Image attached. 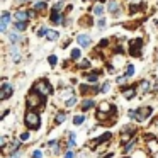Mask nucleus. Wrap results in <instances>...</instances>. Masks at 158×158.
<instances>
[{"instance_id":"obj_1","label":"nucleus","mask_w":158,"mask_h":158,"mask_svg":"<svg viewBox=\"0 0 158 158\" xmlns=\"http://www.w3.org/2000/svg\"><path fill=\"white\" fill-rule=\"evenodd\" d=\"M24 124H26V127H27V129H32V131L39 129V126H41V116H39L34 109L27 110V112H26V116H24Z\"/></svg>"},{"instance_id":"obj_2","label":"nucleus","mask_w":158,"mask_h":158,"mask_svg":"<svg viewBox=\"0 0 158 158\" xmlns=\"http://www.w3.org/2000/svg\"><path fill=\"white\" fill-rule=\"evenodd\" d=\"M32 90H36V92L43 97H49L53 92V87L49 85L48 80H38V82L34 83V87H32Z\"/></svg>"},{"instance_id":"obj_3","label":"nucleus","mask_w":158,"mask_h":158,"mask_svg":"<svg viewBox=\"0 0 158 158\" xmlns=\"http://www.w3.org/2000/svg\"><path fill=\"white\" fill-rule=\"evenodd\" d=\"M44 99L46 97L39 95L36 90H32V92L27 95V107L29 109H38V107H41L43 104H44Z\"/></svg>"},{"instance_id":"obj_4","label":"nucleus","mask_w":158,"mask_h":158,"mask_svg":"<svg viewBox=\"0 0 158 158\" xmlns=\"http://www.w3.org/2000/svg\"><path fill=\"white\" fill-rule=\"evenodd\" d=\"M14 94V87L10 85V83L7 82V80H4V83H2V89H0V99L2 100H7L9 97Z\"/></svg>"},{"instance_id":"obj_5","label":"nucleus","mask_w":158,"mask_h":158,"mask_svg":"<svg viewBox=\"0 0 158 158\" xmlns=\"http://www.w3.org/2000/svg\"><path fill=\"white\" fill-rule=\"evenodd\" d=\"M10 12H2V17H0V32H7L9 22H10Z\"/></svg>"},{"instance_id":"obj_6","label":"nucleus","mask_w":158,"mask_h":158,"mask_svg":"<svg viewBox=\"0 0 158 158\" xmlns=\"http://www.w3.org/2000/svg\"><path fill=\"white\" fill-rule=\"evenodd\" d=\"M77 43H78L82 48H89L90 43H92V38H90L89 34H78L77 36Z\"/></svg>"},{"instance_id":"obj_7","label":"nucleus","mask_w":158,"mask_h":158,"mask_svg":"<svg viewBox=\"0 0 158 158\" xmlns=\"http://www.w3.org/2000/svg\"><path fill=\"white\" fill-rule=\"evenodd\" d=\"M14 19H15V22H29V12L27 10H17L14 14Z\"/></svg>"},{"instance_id":"obj_8","label":"nucleus","mask_w":158,"mask_h":158,"mask_svg":"<svg viewBox=\"0 0 158 158\" xmlns=\"http://www.w3.org/2000/svg\"><path fill=\"white\" fill-rule=\"evenodd\" d=\"M80 107H82L83 112H85V110H90L92 107H95V100L94 99H83L82 104H80Z\"/></svg>"},{"instance_id":"obj_9","label":"nucleus","mask_w":158,"mask_h":158,"mask_svg":"<svg viewBox=\"0 0 158 158\" xmlns=\"http://www.w3.org/2000/svg\"><path fill=\"white\" fill-rule=\"evenodd\" d=\"M150 114H151V107H141L138 110V121H144Z\"/></svg>"},{"instance_id":"obj_10","label":"nucleus","mask_w":158,"mask_h":158,"mask_svg":"<svg viewBox=\"0 0 158 158\" xmlns=\"http://www.w3.org/2000/svg\"><path fill=\"white\" fill-rule=\"evenodd\" d=\"M107 9H109V12H112L114 15H117V12L121 10V5H119V2H116V0H109Z\"/></svg>"},{"instance_id":"obj_11","label":"nucleus","mask_w":158,"mask_h":158,"mask_svg":"<svg viewBox=\"0 0 158 158\" xmlns=\"http://www.w3.org/2000/svg\"><path fill=\"white\" fill-rule=\"evenodd\" d=\"M123 95L126 97V99H133V97L136 95V87H129V89H124V90H123Z\"/></svg>"},{"instance_id":"obj_12","label":"nucleus","mask_w":158,"mask_h":158,"mask_svg":"<svg viewBox=\"0 0 158 158\" xmlns=\"http://www.w3.org/2000/svg\"><path fill=\"white\" fill-rule=\"evenodd\" d=\"M51 22H55V24H60V22H63V14H60V12H56V10H53L51 12Z\"/></svg>"},{"instance_id":"obj_13","label":"nucleus","mask_w":158,"mask_h":158,"mask_svg":"<svg viewBox=\"0 0 158 158\" xmlns=\"http://www.w3.org/2000/svg\"><path fill=\"white\" fill-rule=\"evenodd\" d=\"M7 38H9V43H10L12 46H15L19 41H21V38H19V34H17V32H9V34H7Z\"/></svg>"},{"instance_id":"obj_14","label":"nucleus","mask_w":158,"mask_h":158,"mask_svg":"<svg viewBox=\"0 0 158 158\" xmlns=\"http://www.w3.org/2000/svg\"><path fill=\"white\" fill-rule=\"evenodd\" d=\"M104 5H100V4H97V5H94V9H92V12H94V15H97V17H102L104 15Z\"/></svg>"},{"instance_id":"obj_15","label":"nucleus","mask_w":158,"mask_h":158,"mask_svg":"<svg viewBox=\"0 0 158 158\" xmlns=\"http://www.w3.org/2000/svg\"><path fill=\"white\" fill-rule=\"evenodd\" d=\"M27 29V22H14V31L15 32H24Z\"/></svg>"},{"instance_id":"obj_16","label":"nucleus","mask_w":158,"mask_h":158,"mask_svg":"<svg viewBox=\"0 0 158 158\" xmlns=\"http://www.w3.org/2000/svg\"><path fill=\"white\" fill-rule=\"evenodd\" d=\"M65 119H66V112H65V110H60V112H56V116H55V123H56V124H61Z\"/></svg>"},{"instance_id":"obj_17","label":"nucleus","mask_w":158,"mask_h":158,"mask_svg":"<svg viewBox=\"0 0 158 158\" xmlns=\"http://www.w3.org/2000/svg\"><path fill=\"white\" fill-rule=\"evenodd\" d=\"M110 136H112V134H110V133H104L102 136L99 138V139H95V141H94V144H95V146H97V144H100V143H104V141L110 139Z\"/></svg>"},{"instance_id":"obj_18","label":"nucleus","mask_w":158,"mask_h":158,"mask_svg":"<svg viewBox=\"0 0 158 158\" xmlns=\"http://www.w3.org/2000/svg\"><path fill=\"white\" fill-rule=\"evenodd\" d=\"M83 123H85V116H83V114H78V116L73 117V124H75V126H82Z\"/></svg>"},{"instance_id":"obj_19","label":"nucleus","mask_w":158,"mask_h":158,"mask_svg":"<svg viewBox=\"0 0 158 158\" xmlns=\"http://www.w3.org/2000/svg\"><path fill=\"white\" fill-rule=\"evenodd\" d=\"M19 55H21V53H19V49L15 48V46L10 48V58L14 60V61H19Z\"/></svg>"},{"instance_id":"obj_20","label":"nucleus","mask_w":158,"mask_h":158,"mask_svg":"<svg viewBox=\"0 0 158 158\" xmlns=\"http://www.w3.org/2000/svg\"><path fill=\"white\" fill-rule=\"evenodd\" d=\"M44 9H46V0H43V2H36V5H34L36 12H41V10H44Z\"/></svg>"},{"instance_id":"obj_21","label":"nucleus","mask_w":158,"mask_h":158,"mask_svg":"<svg viewBox=\"0 0 158 158\" xmlns=\"http://www.w3.org/2000/svg\"><path fill=\"white\" fill-rule=\"evenodd\" d=\"M97 80H99V77H97V73H92V75L87 77V83H90V85H95Z\"/></svg>"},{"instance_id":"obj_22","label":"nucleus","mask_w":158,"mask_h":158,"mask_svg":"<svg viewBox=\"0 0 158 158\" xmlns=\"http://www.w3.org/2000/svg\"><path fill=\"white\" fill-rule=\"evenodd\" d=\"M109 109H112V107L109 106V102H100L99 104V110H100V112H109Z\"/></svg>"},{"instance_id":"obj_23","label":"nucleus","mask_w":158,"mask_h":158,"mask_svg":"<svg viewBox=\"0 0 158 158\" xmlns=\"http://www.w3.org/2000/svg\"><path fill=\"white\" fill-rule=\"evenodd\" d=\"M48 32H49V29L44 27V26H41V27L38 29V32H36V34H38L39 38H43V36H48Z\"/></svg>"},{"instance_id":"obj_24","label":"nucleus","mask_w":158,"mask_h":158,"mask_svg":"<svg viewBox=\"0 0 158 158\" xmlns=\"http://www.w3.org/2000/svg\"><path fill=\"white\" fill-rule=\"evenodd\" d=\"M150 87H151L150 80H143V82H141V90H143V92H148V90H150Z\"/></svg>"},{"instance_id":"obj_25","label":"nucleus","mask_w":158,"mask_h":158,"mask_svg":"<svg viewBox=\"0 0 158 158\" xmlns=\"http://www.w3.org/2000/svg\"><path fill=\"white\" fill-rule=\"evenodd\" d=\"M46 38H48L49 41H56V39L60 38V34H58V32H56V31H49V32H48V36H46Z\"/></svg>"},{"instance_id":"obj_26","label":"nucleus","mask_w":158,"mask_h":158,"mask_svg":"<svg viewBox=\"0 0 158 158\" xmlns=\"http://www.w3.org/2000/svg\"><path fill=\"white\" fill-rule=\"evenodd\" d=\"M134 144H136V138H133V139H131L129 143L124 144V151H131V148H133Z\"/></svg>"},{"instance_id":"obj_27","label":"nucleus","mask_w":158,"mask_h":158,"mask_svg":"<svg viewBox=\"0 0 158 158\" xmlns=\"http://www.w3.org/2000/svg\"><path fill=\"white\" fill-rule=\"evenodd\" d=\"M68 136H70V138H68V146L73 148V146H75V133H70Z\"/></svg>"},{"instance_id":"obj_28","label":"nucleus","mask_w":158,"mask_h":158,"mask_svg":"<svg viewBox=\"0 0 158 158\" xmlns=\"http://www.w3.org/2000/svg\"><path fill=\"white\" fill-rule=\"evenodd\" d=\"M78 66L80 68H90V61L89 60H82V61L78 63Z\"/></svg>"},{"instance_id":"obj_29","label":"nucleus","mask_w":158,"mask_h":158,"mask_svg":"<svg viewBox=\"0 0 158 158\" xmlns=\"http://www.w3.org/2000/svg\"><path fill=\"white\" fill-rule=\"evenodd\" d=\"M80 56H82V53H80V49H73V51H72V60H78Z\"/></svg>"},{"instance_id":"obj_30","label":"nucleus","mask_w":158,"mask_h":158,"mask_svg":"<svg viewBox=\"0 0 158 158\" xmlns=\"http://www.w3.org/2000/svg\"><path fill=\"white\" fill-rule=\"evenodd\" d=\"M134 73V66L133 65H127L126 66V77H131Z\"/></svg>"},{"instance_id":"obj_31","label":"nucleus","mask_w":158,"mask_h":158,"mask_svg":"<svg viewBox=\"0 0 158 158\" xmlns=\"http://www.w3.org/2000/svg\"><path fill=\"white\" fill-rule=\"evenodd\" d=\"M77 104V97H70V100H66V107H72Z\"/></svg>"},{"instance_id":"obj_32","label":"nucleus","mask_w":158,"mask_h":158,"mask_svg":"<svg viewBox=\"0 0 158 158\" xmlns=\"http://www.w3.org/2000/svg\"><path fill=\"white\" fill-rule=\"evenodd\" d=\"M104 26H106V19H104V17H100V19H99V22H97V27H99L100 31H102V29H104Z\"/></svg>"},{"instance_id":"obj_33","label":"nucleus","mask_w":158,"mask_h":158,"mask_svg":"<svg viewBox=\"0 0 158 158\" xmlns=\"http://www.w3.org/2000/svg\"><path fill=\"white\" fill-rule=\"evenodd\" d=\"M48 61H49V65H51V66H55L56 65V63H58V58H56V56H49V58H48Z\"/></svg>"},{"instance_id":"obj_34","label":"nucleus","mask_w":158,"mask_h":158,"mask_svg":"<svg viewBox=\"0 0 158 158\" xmlns=\"http://www.w3.org/2000/svg\"><path fill=\"white\" fill-rule=\"evenodd\" d=\"M32 158H43V151L41 150H34L32 151Z\"/></svg>"},{"instance_id":"obj_35","label":"nucleus","mask_w":158,"mask_h":158,"mask_svg":"<svg viewBox=\"0 0 158 158\" xmlns=\"http://www.w3.org/2000/svg\"><path fill=\"white\" fill-rule=\"evenodd\" d=\"M29 136H31V133H29V131L22 133V134H21V141H27V139H29Z\"/></svg>"},{"instance_id":"obj_36","label":"nucleus","mask_w":158,"mask_h":158,"mask_svg":"<svg viewBox=\"0 0 158 158\" xmlns=\"http://www.w3.org/2000/svg\"><path fill=\"white\" fill-rule=\"evenodd\" d=\"M109 87H110V85H109V82H106L102 87H100V92H102V94H106L107 90H109Z\"/></svg>"},{"instance_id":"obj_37","label":"nucleus","mask_w":158,"mask_h":158,"mask_svg":"<svg viewBox=\"0 0 158 158\" xmlns=\"http://www.w3.org/2000/svg\"><path fill=\"white\" fill-rule=\"evenodd\" d=\"M65 158H75V153H73L72 150H68V151H65V155H63Z\"/></svg>"},{"instance_id":"obj_38","label":"nucleus","mask_w":158,"mask_h":158,"mask_svg":"<svg viewBox=\"0 0 158 158\" xmlns=\"http://www.w3.org/2000/svg\"><path fill=\"white\" fill-rule=\"evenodd\" d=\"M73 95V92H72V90H63V92H61V97H72Z\"/></svg>"},{"instance_id":"obj_39","label":"nucleus","mask_w":158,"mask_h":158,"mask_svg":"<svg viewBox=\"0 0 158 158\" xmlns=\"http://www.w3.org/2000/svg\"><path fill=\"white\" fill-rule=\"evenodd\" d=\"M61 7H63V0H60L58 4H56L55 7H53V10H56V12H58V10H60V9H61Z\"/></svg>"},{"instance_id":"obj_40","label":"nucleus","mask_w":158,"mask_h":158,"mask_svg":"<svg viewBox=\"0 0 158 158\" xmlns=\"http://www.w3.org/2000/svg\"><path fill=\"white\" fill-rule=\"evenodd\" d=\"M27 2H31V0H17V4H27Z\"/></svg>"},{"instance_id":"obj_41","label":"nucleus","mask_w":158,"mask_h":158,"mask_svg":"<svg viewBox=\"0 0 158 158\" xmlns=\"http://www.w3.org/2000/svg\"><path fill=\"white\" fill-rule=\"evenodd\" d=\"M12 158H21V151H17L15 155H12Z\"/></svg>"},{"instance_id":"obj_42","label":"nucleus","mask_w":158,"mask_h":158,"mask_svg":"<svg viewBox=\"0 0 158 158\" xmlns=\"http://www.w3.org/2000/svg\"><path fill=\"white\" fill-rule=\"evenodd\" d=\"M99 2H104V0H99Z\"/></svg>"},{"instance_id":"obj_43","label":"nucleus","mask_w":158,"mask_h":158,"mask_svg":"<svg viewBox=\"0 0 158 158\" xmlns=\"http://www.w3.org/2000/svg\"><path fill=\"white\" fill-rule=\"evenodd\" d=\"M124 158H129V156H124Z\"/></svg>"}]
</instances>
